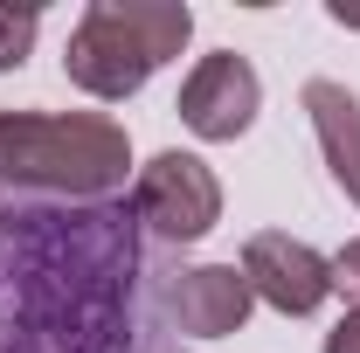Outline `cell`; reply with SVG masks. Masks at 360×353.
<instances>
[{
    "instance_id": "cell-1",
    "label": "cell",
    "mask_w": 360,
    "mask_h": 353,
    "mask_svg": "<svg viewBox=\"0 0 360 353\" xmlns=\"http://www.w3.org/2000/svg\"><path fill=\"white\" fill-rule=\"evenodd\" d=\"M146 277L118 201L0 208V353H139Z\"/></svg>"
},
{
    "instance_id": "cell-7",
    "label": "cell",
    "mask_w": 360,
    "mask_h": 353,
    "mask_svg": "<svg viewBox=\"0 0 360 353\" xmlns=\"http://www.w3.org/2000/svg\"><path fill=\"white\" fill-rule=\"evenodd\" d=\"M250 305H257V291H250L243 264H194V270L160 277V312L187 340H229V333H243Z\"/></svg>"
},
{
    "instance_id": "cell-8",
    "label": "cell",
    "mask_w": 360,
    "mask_h": 353,
    "mask_svg": "<svg viewBox=\"0 0 360 353\" xmlns=\"http://www.w3.org/2000/svg\"><path fill=\"white\" fill-rule=\"evenodd\" d=\"M305 111H312V132L326 146V167L347 187V201L360 208V97L333 77H312L305 84Z\"/></svg>"
},
{
    "instance_id": "cell-6",
    "label": "cell",
    "mask_w": 360,
    "mask_h": 353,
    "mask_svg": "<svg viewBox=\"0 0 360 353\" xmlns=\"http://www.w3.org/2000/svg\"><path fill=\"white\" fill-rule=\"evenodd\" d=\"M243 277H250V291H257L270 312L305 319V312H319L326 291H333V257H319L312 243H298V236H284V229H257V236L243 243Z\"/></svg>"
},
{
    "instance_id": "cell-2",
    "label": "cell",
    "mask_w": 360,
    "mask_h": 353,
    "mask_svg": "<svg viewBox=\"0 0 360 353\" xmlns=\"http://www.w3.org/2000/svg\"><path fill=\"white\" fill-rule=\"evenodd\" d=\"M132 174V139L104 111H0V187L56 201H111Z\"/></svg>"
},
{
    "instance_id": "cell-3",
    "label": "cell",
    "mask_w": 360,
    "mask_h": 353,
    "mask_svg": "<svg viewBox=\"0 0 360 353\" xmlns=\"http://www.w3.org/2000/svg\"><path fill=\"white\" fill-rule=\"evenodd\" d=\"M194 35V14L180 0H90L84 21L70 28V49H63V70L70 84L118 104L132 97L160 63H174Z\"/></svg>"
},
{
    "instance_id": "cell-4",
    "label": "cell",
    "mask_w": 360,
    "mask_h": 353,
    "mask_svg": "<svg viewBox=\"0 0 360 353\" xmlns=\"http://www.w3.org/2000/svg\"><path fill=\"white\" fill-rule=\"evenodd\" d=\"M132 222L146 236H160V243H201L222 222V180L208 174V160L167 146L132 180Z\"/></svg>"
},
{
    "instance_id": "cell-11",
    "label": "cell",
    "mask_w": 360,
    "mask_h": 353,
    "mask_svg": "<svg viewBox=\"0 0 360 353\" xmlns=\"http://www.w3.org/2000/svg\"><path fill=\"white\" fill-rule=\"evenodd\" d=\"M326 353H360V312H347V319L326 333Z\"/></svg>"
},
{
    "instance_id": "cell-5",
    "label": "cell",
    "mask_w": 360,
    "mask_h": 353,
    "mask_svg": "<svg viewBox=\"0 0 360 353\" xmlns=\"http://www.w3.org/2000/svg\"><path fill=\"white\" fill-rule=\"evenodd\" d=\"M174 111H180V125H187L194 139L222 146V139H243L250 125H257V111H264V84H257L250 56L215 49V56H201V63L187 70Z\"/></svg>"
},
{
    "instance_id": "cell-9",
    "label": "cell",
    "mask_w": 360,
    "mask_h": 353,
    "mask_svg": "<svg viewBox=\"0 0 360 353\" xmlns=\"http://www.w3.org/2000/svg\"><path fill=\"white\" fill-rule=\"evenodd\" d=\"M35 28H42L35 7H0V70H21V63H28Z\"/></svg>"
},
{
    "instance_id": "cell-10",
    "label": "cell",
    "mask_w": 360,
    "mask_h": 353,
    "mask_svg": "<svg viewBox=\"0 0 360 353\" xmlns=\"http://www.w3.org/2000/svg\"><path fill=\"white\" fill-rule=\"evenodd\" d=\"M333 291H347V298H354V312H360V236L333 257Z\"/></svg>"
}]
</instances>
